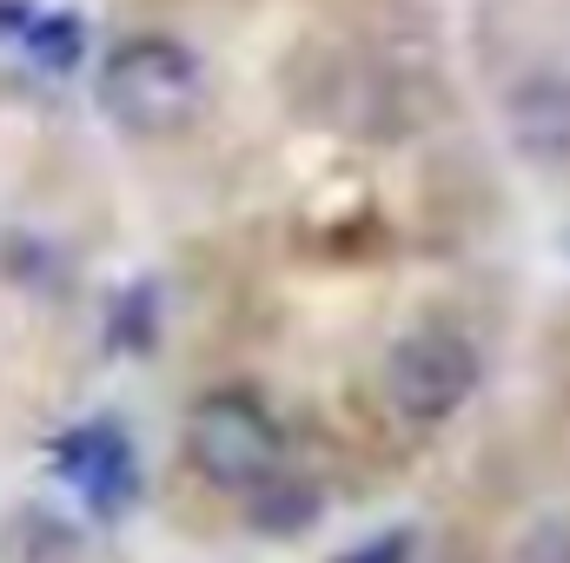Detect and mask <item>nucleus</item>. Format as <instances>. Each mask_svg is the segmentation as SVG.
<instances>
[{
    "label": "nucleus",
    "mask_w": 570,
    "mask_h": 563,
    "mask_svg": "<svg viewBox=\"0 0 570 563\" xmlns=\"http://www.w3.org/2000/svg\"><path fill=\"white\" fill-rule=\"evenodd\" d=\"M206 100V73L199 60L166 40V33H140V40H120L107 60H100V113L134 134V140H166L179 134Z\"/></svg>",
    "instance_id": "1"
},
{
    "label": "nucleus",
    "mask_w": 570,
    "mask_h": 563,
    "mask_svg": "<svg viewBox=\"0 0 570 563\" xmlns=\"http://www.w3.org/2000/svg\"><path fill=\"white\" fill-rule=\"evenodd\" d=\"M186 457L206 484L219 491H259L273 471H279L285 444H279V424L259 398L246 392H213L193 405L186 418Z\"/></svg>",
    "instance_id": "2"
},
{
    "label": "nucleus",
    "mask_w": 570,
    "mask_h": 563,
    "mask_svg": "<svg viewBox=\"0 0 570 563\" xmlns=\"http://www.w3.org/2000/svg\"><path fill=\"white\" fill-rule=\"evenodd\" d=\"M471 385H478V352L444 325L399 338L392 358H385V392L412 424H444L471 398Z\"/></svg>",
    "instance_id": "3"
},
{
    "label": "nucleus",
    "mask_w": 570,
    "mask_h": 563,
    "mask_svg": "<svg viewBox=\"0 0 570 563\" xmlns=\"http://www.w3.org/2000/svg\"><path fill=\"white\" fill-rule=\"evenodd\" d=\"M53 471L100 511V517H120L140 491V464H134V444L120 424H73L60 444H53Z\"/></svg>",
    "instance_id": "4"
},
{
    "label": "nucleus",
    "mask_w": 570,
    "mask_h": 563,
    "mask_svg": "<svg viewBox=\"0 0 570 563\" xmlns=\"http://www.w3.org/2000/svg\"><path fill=\"white\" fill-rule=\"evenodd\" d=\"M511 140L524 146L531 159H564L570 152V80L564 73H538L504 100Z\"/></svg>",
    "instance_id": "5"
},
{
    "label": "nucleus",
    "mask_w": 570,
    "mask_h": 563,
    "mask_svg": "<svg viewBox=\"0 0 570 563\" xmlns=\"http://www.w3.org/2000/svg\"><path fill=\"white\" fill-rule=\"evenodd\" d=\"M246 497H253V531H266V537H298V531L318 524V491L298 484V477H285V471H273Z\"/></svg>",
    "instance_id": "6"
},
{
    "label": "nucleus",
    "mask_w": 570,
    "mask_h": 563,
    "mask_svg": "<svg viewBox=\"0 0 570 563\" xmlns=\"http://www.w3.org/2000/svg\"><path fill=\"white\" fill-rule=\"evenodd\" d=\"M47 73H67L73 60H80V20L73 13H33V27H27V40H20Z\"/></svg>",
    "instance_id": "7"
},
{
    "label": "nucleus",
    "mask_w": 570,
    "mask_h": 563,
    "mask_svg": "<svg viewBox=\"0 0 570 563\" xmlns=\"http://www.w3.org/2000/svg\"><path fill=\"white\" fill-rule=\"evenodd\" d=\"M405 557H412V531H385V537H372V544H358V551H345L332 563H405Z\"/></svg>",
    "instance_id": "8"
}]
</instances>
